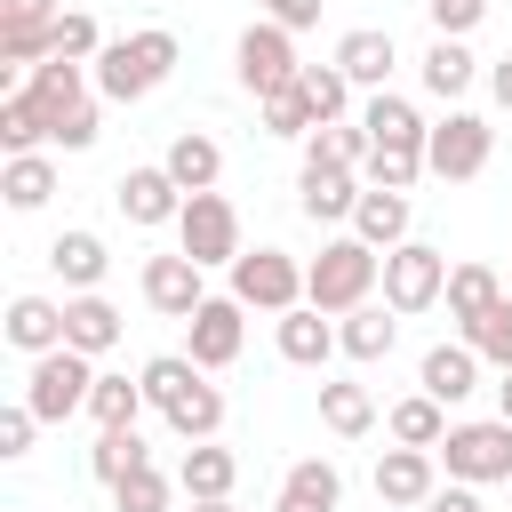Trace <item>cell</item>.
<instances>
[{"mask_svg": "<svg viewBox=\"0 0 512 512\" xmlns=\"http://www.w3.org/2000/svg\"><path fill=\"white\" fill-rule=\"evenodd\" d=\"M144 400L168 416V432H184V440H216V424H224V392L208 384V368L192 360V352H160V360H144Z\"/></svg>", "mask_w": 512, "mask_h": 512, "instance_id": "cell-1", "label": "cell"}, {"mask_svg": "<svg viewBox=\"0 0 512 512\" xmlns=\"http://www.w3.org/2000/svg\"><path fill=\"white\" fill-rule=\"evenodd\" d=\"M168 72H176V32H160V24L96 48V96H104V104H144Z\"/></svg>", "mask_w": 512, "mask_h": 512, "instance_id": "cell-2", "label": "cell"}, {"mask_svg": "<svg viewBox=\"0 0 512 512\" xmlns=\"http://www.w3.org/2000/svg\"><path fill=\"white\" fill-rule=\"evenodd\" d=\"M88 80H96V72H80L72 56L32 64V80H24V96H32L40 120H48V144H64V152H88V144H96V96H88Z\"/></svg>", "mask_w": 512, "mask_h": 512, "instance_id": "cell-3", "label": "cell"}, {"mask_svg": "<svg viewBox=\"0 0 512 512\" xmlns=\"http://www.w3.org/2000/svg\"><path fill=\"white\" fill-rule=\"evenodd\" d=\"M384 280V248H368L360 232L352 240H328L312 264H304V304H320V312H352V304H368V288Z\"/></svg>", "mask_w": 512, "mask_h": 512, "instance_id": "cell-4", "label": "cell"}, {"mask_svg": "<svg viewBox=\"0 0 512 512\" xmlns=\"http://www.w3.org/2000/svg\"><path fill=\"white\" fill-rule=\"evenodd\" d=\"M448 464V480L464 488H488V480H512V416H480V424H448V440L432 448Z\"/></svg>", "mask_w": 512, "mask_h": 512, "instance_id": "cell-5", "label": "cell"}, {"mask_svg": "<svg viewBox=\"0 0 512 512\" xmlns=\"http://www.w3.org/2000/svg\"><path fill=\"white\" fill-rule=\"evenodd\" d=\"M224 272H232V296L248 312H296L304 304V264L288 248H240Z\"/></svg>", "mask_w": 512, "mask_h": 512, "instance_id": "cell-6", "label": "cell"}, {"mask_svg": "<svg viewBox=\"0 0 512 512\" xmlns=\"http://www.w3.org/2000/svg\"><path fill=\"white\" fill-rule=\"evenodd\" d=\"M88 392H96V368H88V352H72V344L40 352V360H32V376H24V400H32V416H40V424L80 416V408H88Z\"/></svg>", "mask_w": 512, "mask_h": 512, "instance_id": "cell-7", "label": "cell"}, {"mask_svg": "<svg viewBox=\"0 0 512 512\" xmlns=\"http://www.w3.org/2000/svg\"><path fill=\"white\" fill-rule=\"evenodd\" d=\"M488 152H496V128H488L480 112H456V104H448V120H432V136H424V168L448 176V184H472V176L488 168Z\"/></svg>", "mask_w": 512, "mask_h": 512, "instance_id": "cell-8", "label": "cell"}, {"mask_svg": "<svg viewBox=\"0 0 512 512\" xmlns=\"http://www.w3.org/2000/svg\"><path fill=\"white\" fill-rule=\"evenodd\" d=\"M176 248H184L200 272L232 264V256H240V208H232L224 192H192L184 216H176Z\"/></svg>", "mask_w": 512, "mask_h": 512, "instance_id": "cell-9", "label": "cell"}, {"mask_svg": "<svg viewBox=\"0 0 512 512\" xmlns=\"http://www.w3.org/2000/svg\"><path fill=\"white\" fill-rule=\"evenodd\" d=\"M440 296H448V256L440 248H424V240L384 248V304L392 312H432Z\"/></svg>", "mask_w": 512, "mask_h": 512, "instance_id": "cell-10", "label": "cell"}, {"mask_svg": "<svg viewBox=\"0 0 512 512\" xmlns=\"http://www.w3.org/2000/svg\"><path fill=\"white\" fill-rule=\"evenodd\" d=\"M296 32L288 24H272V16H256L248 32H240V88L248 96H272V88H296Z\"/></svg>", "mask_w": 512, "mask_h": 512, "instance_id": "cell-11", "label": "cell"}, {"mask_svg": "<svg viewBox=\"0 0 512 512\" xmlns=\"http://www.w3.org/2000/svg\"><path fill=\"white\" fill-rule=\"evenodd\" d=\"M112 200H120V216H128V224H144V232H152V224H176L192 192H184L168 168H128V176L112 184Z\"/></svg>", "mask_w": 512, "mask_h": 512, "instance_id": "cell-12", "label": "cell"}, {"mask_svg": "<svg viewBox=\"0 0 512 512\" xmlns=\"http://www.w3.org/2000/svg\"><path fill=\"white\" fill-rule=\"evenodd\" d=\"M240 296H208L192 320H184V352L200 360V368H232L240 360Z\"/></svg>", "mask_w": 512, "mask_h": 512, "instance_id": "cell-13", "label": "cell"}, {"mask_svg": "<svg viewBox=\"0 0 512 512\" xmlns=\"http://www.w3.org/2000/svg\"><path fill=\"white\" fill-rule=\"evenodd\" d=\"M144 304L152 312H168V320H192L200 304H208V288H200V264L176 248V256H144Z\"/></svg>", "mask_w": 512, "mask_h": 512, "instance_id": "cell-14", "label": "cell"}, {"mask_svg": "<svg viewBox=\"0 0 512 512\" xmlns=\"http://www.w3.org/2000/svg\"><path fill=\"white\" fill-rule=\"evenodd\" d=\"M296 208H304L312 224H336V216H352V208H360V168L304 160V176H296Z\"/></svg>", "mask_w": 512, "mask_h": 512, "instance_id": "cell-15", "label": "cell"}, {"mask_svg": "<svg viewBox=\"0 0 512 512\" xmlns=\"http://www.w3.org/2000/svg\"><path fill=\"white\" fill-rule=\"evenodd\" d=\"M432 472H440V456H432V448H384V456H376V496L408 512V504H424V496L440 488Z\"/></svg>", "mask_w": 512, "mask_h": 512, "instance_id": "cell-16", "label": "cell"}, {"mask_svg": "<svg viewBox=\"0 0 512 512\" xmlns=\"http://www.w3.org/2000/svg\"><path fill=\"white\" fill-rule=\"evenodd\" d=\"M416 384H424L440 408H456V400L480 392V352H472V344H432L424 368H416Z\"/></svg>", "mask_w": 512, "mask_h": 512, "instance_id": "cell-17", "label": "cell"}, {"mask_svg": "<svg viewBox=\"0 0 512 512\" xmlns=\"http://www.w3.org/2000/svg\"><path fill=\"white\" fill-rule=\"evenodd\" d=\"M0 336L16 344V352H56L64 344V304H48V296H8V320H0Z\"/></svg>", "mask_w": 512, "mask_h": 512, "instance_id": "cell-18", "label": "cell"}, {"mask_svg": "<svg viewBox=\"0 0 512 512\" xmlns=\"http://www.w3.org/2000/svg\"><path fill=\"white\" fill-rule=\"evenodd\" d=\"M336 64H344V80H352V88H384V80H392V64H400V48H392V32L360 24V32H344V40H336Z\"/></svg>", "mask_w": 512, "mask_h": 512, "instance_id": "cell-19", "label": "cell"}, {"mask_svg": "<svg viewBox=\"0 0 512 512\" xmlns=\"http://www.w3.org/2000/svg\"><path fill=\"white\" fill-rule=\"evenodd\" d=\"M64 344H72V352H88V360H96V352H112V344H120V312H112L96 288L64 296Z\"/></svg>", "mask_w": 512, "mask_h": 512, "instance_id": "cell-20", "label": "cell"}, {"mask_svg": "<svg viewBox=\"0 0 512 512\" xmlns=\"http://www.w3.org/2000/svg\"><path fill=\"white\" fill-rule=\"evenodd\" d=\"M328 352H344V336L328 328V312H320V304H296V312H280V360H296V368H320Z\"/></svg>", "mask_w": 512, "mask_h": 512, "instance_id": "cell-21", "label": "cell"}, {"mask_svg": "<svg viewBox=\"0 0 512 512\" xmlns=\"http://www.w3.org/2000/svg\"><path fill=\"white\" fill-rule=\"evenodd\" d=\"M336 504H344V472H336L328 456L288 464V480H280V512H336Z\"/></svg>", "mask_w": 512, "mask_h": 512, "instance_id": "cell-22", "label": "cell"}, {"mask_svg": "<svg viewBox=\"0 0 512 512\" xmlns=\"http://www.w3.org/2000/svg\"><path fill=\"white\" fill-rule=\"evenodd\" d=\"M352 232H360L368 248H400V240H408V192L368 184V192H360V208H352Z\"/></svg>", "mask_w": 512, "mask_h": 512, "instance_id": "cell-23", "label": "cell"}, {"mask_svg": "<svg viewBox=\"0 0 512 512\" xmlns=\"http://www.w3.org/2000/svg\"><path fill=\"white\" fill-rule=\"evenodd\" d=\"M184 192H216V176H224V152H216V136H200V128H184L176 144H168V160H160Z\"/></svg>", "mask_w": 512, "mask_h": 512, "instance_id": "cell-24", "label": "cell"}, {"mask_svg": "<svg viewBox=\"0 0 512 512\" xmlns=\"http://www.w3.org/2000/svg\"><path fill=\"white\" fill-rule=\"evenodd\" d=\"M472 72H480V56H472L464 40H448V32H440V40L424 48V88H432L440 104H456V96L472 88Z\"/></svg>", "mask_w": 512, "mask_h": 512, "instance_id": "cell-25", "label": "cell"}, {"mask_svg": "<svg viewBox=\"0 0 512 512\" xmlns=\"http://www.w3.org/2000/svg\"><path fill=\"white\" fill-rule=\"evenodd\" d=\"M360 128H368V144H424V136H432V128L416 120V104H408V96H392V88H376V96H368Z\"/></svg>", "mask_w": 512, "mask_h": 512, "instance_id": "cell-26", "label": "cell"}, {"mask_svg": "<svg viewBox=\"0 0 512 512\" xmlns=\"http://www.w3.org/2000/svg\"><path fill=\"white\" fill-rule=\"evenodd\" d=\"M48 264H56V280L80 296V288H96V280H104V264H112V256H104V240H96V232H56Z\"/></svg>", "mask_w": 512, "mask_h": 512, "instance_id": "cell-27", "label": "cell"}, {"mask_svg": "<svg viewBox=\"0 0 512 512\" xmlns=\"http://www.w3.org/2000/svg\"><path fill=\"white\" fill-rule=\"evenodd\" d=\"M384 424H392V440H400V448H440V440H448V416H440V400H432L424 384H416L408 400H392V416H384Z\"/></svg>", "mask_w": 512, "mask_h": 512, "instance_id": "cell-28", "label": "cell"}, {"mask_svg": "<svg viewBox=\"0 0 512 512\" xmlns=\"http://www.w3.org/2000/svg\"><path fill=\"white\" fill-rule=\"evenodd\" d=\"M176 480H184V496H232V480H240V456H232V448H216V440H192Z\"/></svg>", "mask_w": 512, "mask_h": 512, "instance_id": "cell-29", "label": "cell"}, {"mask_svg": "<svg viewBox=\"0 0 512 512\" xmlns=\"http://www.w3.org/2000/svg\"><path fill=\"white\" fill-rule=\"evenodd\" d=\"M48 192H56V168L40 160V152H8V168H0V200L8 208H48Z\"/></svg>", "mask_w": 512, "mask_h": 512, "instance_id": "cell-30", "label": "cell"}, {"mask_svg": "<svg viewBox=\"0 0 512 512\" xmlns=\"http://www.w3.org/2000/svg\"><path fill=\"white\" fill-rule=\"evenodd\" d=\"M496 296H504L496 264H448V320H456V328H464V320H480Z\"/></svg>", "mask_w": 512, "mask_h": 512, "instance_id": "cell-31", "label": "cell"}, {"mask_svg": "<svg viewBox=\"0 0 512 512\" xmlns=\"http://www.w3.org/2000/svg\"><path fill=\"white\" fill-rule=\"evenodd\" d=\"M384 312H392V304H352V312H344V328H336V336H344V352H352V360H384V352H392L400 320H384Z\"/></svg>", "mask_w": 512, "mask_h": 512, "instance_id": "cell-32", "label": "cell"}, {"mask_svg": "<svg viewBox=\"0 0 512 512\" xmlns=\"http://www.w3.org/2000/svg\"><path fill=\"white\" fill-rule=\"evenodd\" d=\"M320 424H328L336 440H360V432L376 424V400H368V384H320Z\"/></svg>", "mask_w": 512, "mask_h": 512, "instance_id": "cell-33", "label": "cell"}, {"mask_svg": "<svg viewBox=\"0 0 512 512\" xmlns=\"http://www.w3.org/2000/svg\"><path fill=\"white\" fill-rule=\"evenodd\" d=\"M136 464H152V456H144V440H136V424H104V432H96V448H88V472L112 488V480H128Z\"/></svg>", "mask_w": 512, "mask_h": 512, "instance_id": "cell-34", "label": "cell"}, {"mask_svg": "<svg viewBox=\"0 0 512 512\" xmlns=\"http://www.w3.org/2000/svg\"><path fill=\"white\" fill-rule=\"evenodd\" d=\"M304 160H328V168H360L368 160V128L360 120H320L304 136Z\"/></svg>", "mask_w": 512, "mask_h": 512, "instance_id": "cell-35", "label": "cell"}, {"mask_svg": "<svg viewBox=\"0 0 512 512\" xmlns=\"http://www.w3.org/2000/svg\"><path fill=\"white\" fill-rule=\"evenodd\" d=\"M40 144H48L40 104H32L24 88H8V96H0V152H40Z\"/></svg>", "mask_w": 512, "mask_h": 512, "instance_id": "cell-36", "label": "cell"}, {"mask_svg": "<svg viewBox=\"0 0 512 512\" xmlns=\"http://www.w3.org/2000/svg\"><path fill=\"white\" fill-rule=\"evenodd\" d=\"M296 88H304L312 120H344V104H352V80H344V64H304V72H296Z\"/></svg>", "mask_w": 512, "mask_h": 512, "instance_id": "cell-37", "label": "cell"}, {"mask_svg": "<svg viewBox=\"0 0 512 512\" xmlns=\"http://www.w3.org/2000/svg\"><path fill=\"white\" fill-rule=\"evenodd\" d=\"M360 176H368V184H392V192H408V184L424 176V144H368Z\"/></svg>", "mask_w": 512, "mask_h": 512, "instance_id": "cell-38", "label": "cell"}, {"mask_svg": "<svg viewBox=\"0 0 512 512\" xmlns=\"http://www.w3.org/2000/svg\"><path fill=\"white\" fill-rule=\"evenodd\" d=\"M464 344L480 352V360H496V368H512V296H496L480 320H464Z\"/></svg>", "mask_w": 512, "mask_h": 512, "instance_id": "cell-39", "label": "cell"}, {"mask_svg": "<svg viewBox=\"0 0 512 512\" xmlns=\"http://www.w3.org/2000/svg\"><path fill=\"white\" fill-rule=\"evenodd\" d=\"M136 408H144V384H128V376H96V392H88L96 432H104V424H136Z\"/></svg>", "mask_w": 512, "mask_h": 512, "instance_id": "cell-40", "label": "cell"}, {"mask_svg": "<svg viewBox=\"0 0 512 512\" xmlns=\"http://www.w3.org/2000/svg\"><path fill=\"white\" fill-rule=\"evenodd\" d=\"M264 104V128L272 136H312L320 120H312V104H304V88H272V96H256Z\"/></svg>", "mask_w": 512, "mask_h": 512, "instance_id": "cell-41", "label": "cell"}, {"mask_svg": "<svg viewBox=\"0 0 512 512\" xmlns=\"http://www.w3.org/2000/svg\"><path fill=\"white\" fill-rule=\"evenodd\" d=\"M112 504H120V512H168V480H160L152 464H136L128 480H112Z\"/></svg>", "mask_w": 512, "mask_h": 512, "instance_id": "cell-42", "label": "cell"}, {"mask_svg": "<svg viewBox=\"0 0 512 512\" xmlns=\"http://www.w3.org/2000/svg\"><path fill=\"white\" fill-rule=\"evenodd\" d=\"M96 48H104V32H96V16H80V8H64V16H56V56H72V64H96Z\"/></svg>", "mask_w": 512, "mask_h": 512, "instance_id": "cell-43", "label": "cell"}, {"mask_svg": "<svg viewBox=\"0 0 512 512\" xmlns=\"http://www.w3.org/2000/svg\"><path fill=\"white\" fill-rule=\"evenodd\" d=\"M32 432H40V416H32V400H16V408H0V456L16 464V456H32Z\"/></svg>", "mask_w": 512, "mask_h": 512, "instance_id": "cell-44", "label": "cell"}, {"mask_svg": "<svg viewBox=\"0 0 512 512\" xmlns=\"http://www.w3.org/2000/svg\"><path fill=\"white\" fill-rule=\"evenodd\" d=\"M480 16H488V0H440V8H432V24H440L448 40H464V32L480 24Z\"/></svg>", "mask_w": 512, "mask_h": 512, "instance_id": "cell-45", "label": "cell"}, {"mask_svg": "<svg viewBox=\"0 0 512 512\" xmlns=\"http://www.w3.org/2000/svg\"><path fill=\"white\" fill-rule=\"evenodd\" d=\"M272 24H288V32H304V24H320V0H256Z\"/></svg>", "mask_w": 512, "mask_h": 512, "instance_id": "cell-46", "label": "cell"}, {"mask_svg": "<svg viewBox=\"0 0 512 512\" xmlns=\"http://www.w3.org/2000/svg\"><path fill=\"white\" fill-rule=\"evenodd\" d=\"M56 0H0V24H56Z\"/></svg>", "mask_w": 512, "mask_h": 512, "instance_id": "cell-47", "label": "cell"}, {"mask_svg": "<svg viewBox=\"0 0 512 512\" xmlns=\"http://www.w3.org/2000/svg\"><path fill=\"white\" fill-rule=\"evenodd\" d=\"M488 88H496V104L512 112V56H496V72H488Z\"/></svg>", "mask_w": 512, "mask_h": 512, "instance_id": "cell-48", "label": "cell"}, {"mask_svg": "<svg viewBox=\"0 0 512 512\" xmlns=\"http://www.w3.org/2000/svg\"><path fill=\"white\" fill-rule=\"evenodd\" d=\"M496 416H512V368H504V384H496Z\"/></svg>", "mask_w": 512, "mask_h": 512, "instance_id": "cell-49", "label": "cell"}, {"mask_svg": "<svg viewBox=\"0 0 512 512\" xmlns=\"http://www.w3.org/2000/svg\"><path fill=\"white\" fill-rule=\"evenodd\" d=\"M192 512H232V496H192Z\"/></svg>", "mask_w": 512, "mask_h": 512, "instance_id": "cell-50", "label": "cell"}, {"mask_svg": "<svg viewBox=\"0 0 512 512\" xmlns=\"http://www.w3.org/2000/svg\"><path fill=\"white\" fill-rule=\"evenodd\" d=\"M472 512H488V504H472Z\"/></svg>", "mask_w": 512, "mask_h": 512, "instance_id": "cell-51", "label": "cell"}, {"mask_svg": "<svg viewBox=\"0 0 512 512\" xmlns=\"http://www.w3.org/2000/svg\"><path fill=\"white\" fill-rule=\"evenodd\" d=\"M424 8H440V0H424Z\"/></svg>", "mask_w": 512, "mask_h": 512, "instance_id": "cell-52", "label": "cell"}]
</instances>
